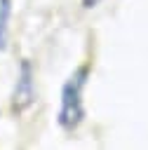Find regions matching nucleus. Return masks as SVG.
<instances>
[{
	"label": "nucleus",
	"instance_id": "obj_2",
	"mask_svg": "<svg viewBox=\"0 0 148 150\" xmlns=\"http://www.w3.org/2000/svg\"><path fill=\"white\" fill-rule=\"evenodd\" d=\"M35 98V73L31 61H21L19 73H16V82H14V94H12V108L14 112H23L31 108Z\"/></svg>",
	"mask_w": 148,
	"mask_h": 150
},
{
	"label": "nucleus",
	"instance_id": "obj_1",
	"mask_svg": "<svg viewBox=\"0 0 148 150\" xmlns=\"http://www.w3.org/2000/svg\"><path fill=\"white\" fill-rule=\"evenodd\" d=\"M89 80V66H78L68 80L61 87V96H59V112H56V122L63 131H75L82 120H85V87Z\"/></svg>",
	"mask_w": 148,
	"mask_h": 150
},
{
	"label": "nucleus",
	"instance_id": "obj_4",
	"mask_svg": "<svg viewBox=\"0 0 148 150\" xmlns=\"http://www.w3.org/2000/svg\"><path fill=\"white\" fill-rule=\"evenodd\" d=\"M101 0H82V7H87V9H92V7H96Z\"/></svg>",
	"mask_w": 148,
	"mask_h": 150
},
{
	"label": "nucleus",
	"instance_id": "obj_3",
	"mask_svg": "<svg viewBox=\"0 0 148 150\" xmlns=\"http://www.w3.org/2000/svg\"><path fill=\"white\" fill-rule=\"evenodd\" d=\"M9 21H12V0H0V52L9 42Z\"/></svg>",
	"mask_w": 148,
	"mask_h": 150
}]
</instances>
